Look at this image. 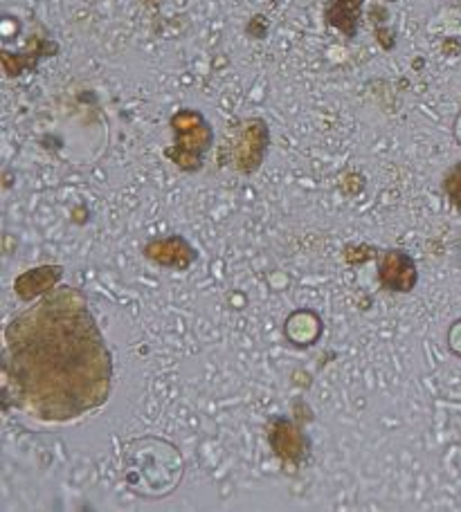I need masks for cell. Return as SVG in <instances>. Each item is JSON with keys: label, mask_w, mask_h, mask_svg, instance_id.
Masks as SVG:
<instances>
[{"label": "cell", "mask_w": 461, "mask_h": 512, "mask_svg": "<svg viewBox=\"0 0 461 512\" xmlns=\"http://www.w3.org/2000/svg\"><path fill=\"white\" fill-rule=\"evenodd\" d=\"M5 400L43 423H70L110 398L113 355L82 290L54 286L5 328Z\"/></svg>", "instance_id": "1"}, {"label": "cell", "mask_w": 461, "mask_h": 512, "mask_svg": "<svg viewBox=\"0 0 461 512\" xmlns=\"http://www.w3.org/2000/svg\"><path fill=\"white\" fill-rule=\"evenodd\" d=\"M183 454L169 440L144 436L124 445L122 481L139 497L163 499L172 495L183 479Z\"/></svg>", "instance_id": "2"}, {"label": "cell", "mask_w": 461, "mask_h": 512, "mask_svg": "<svg viewBox=\"0 0 461 512\" xmlns=\"http://www.w3.org/2000/svg\"><path fill=\"white\" fill-rule=\"evenodd\" d=\"M172 130H174V146L165 150V155L172 162L194 173L203 166V157L214 142V130L209 122L192 108H183L172 117Z\"/></svg>", "instance_id": "3"}, {"label": "cell", "mask_w": 461, "mask_h": 512, "mask_svg": "<svg viewBox=\"0 0 461 512\" xmlns=\"http://www.w3.org/2000/svg\"><path fill=\"white\" fill-rule=\"evenodd\" d=\"M270 447L282 460L286 472H297L308 460L310 438L306 431L286 416H273L268 423Z\"/></svg>", "instance_id": "4"}, {"label": "cell", "mask_w": 461, "mask_h": 512, "mask_svg": "<svg viewBox=\"0 0 461 512\" xmlns=\"http://www.w3.org/2000/svg\"><path fill=\"white\" fill-rule=\"evenodd\" d=\"M270 142V133L264 119H248L241 124L232 142V164L241 173H255L262 166Z\"/></svg>", "instance_id": "5"}, {"label": "cell", "mask_w": 461, "mask_h": 512, "mask_svg": "<svg viewBox=\"0 0 461 512\" xmlns=\"http://www.w3.org/2000/svg\"><path fill=\"white\" fill-rule=\"evenodd\" d=\"M378 281L389 293H412L418 281L414 258L405 249H385L378 258Z\"/></svg>", "instance_id": "6"}, {"label": "cell", "mask_w": 461, "mask_h": 512, "mask_svg": "<svg viewBox=\"0 0 461 512\" xmlns=\"http://www.w3.org/2000/svg\"><path fill=\"white\" fill-rule=\"evenodd\" d=\"M142 254L149 261H153L156 265L167 270H189L198 261V252L192 247V243L178 234L149 240L142 247Z\"/></svg>", "instance_id": "7"}, {"label": "cell", "mask_w": 461, "mask_h": 512, "mask_svg": "<svg viewBox=\"0 0 461 512\" xmlns=\"http://www.w3.org/2000/svg\"><path fill=\"white\" fill-rule=\"evenodd\" d=\"M61 277H63L61 265H41L36 270H29V272L16 279V295L21 301L29 304V301H34L36 297H41L47 290L59 286Z\"/></svg>", "instance_id": "8"}, {"label": "cell", "mask_w": 461, "mask_h": 512, "mask_svg": "<svg viewBox=\"0 0 461 512\" xmlns=\"http://www.w3.org/2000/svg\"><path fill=\"white\" fill-rule=\"evenodd\" d=\"M363 3L365 0H333L326 7V21L340 29L345 36L354 38L358 32L360 14H363Z\"/></svg>", "instance_id": "9"}, {"label": "cell", "mask_w": 461, "mask_h": 512, "mask_svg": "<svg viewBox=\"0 0 461 512\" xmlns=\"http://www.w3.org/2000/svg\"><path fill=\"white\" fill-rule=\"evenodd\" d=\"M441 187H444V194L448 196L450 203L461 212V162H457L455 166H450L446 171Z\"/></svg>", "instance_id": "10"}, {"label": "cell", "mask_w": 461, "mask_h": 512, "mask_svg": "<svg viewBox=\"0 0 461 512\" xmlns=\"http://www.w3.org/2000/svg\"><path fill=\"white\" fill-rule=\"evenodd\" d=\"M387 3H396V0H387Z\"/></svg>", "instance_id": "11"}]
</instances>
